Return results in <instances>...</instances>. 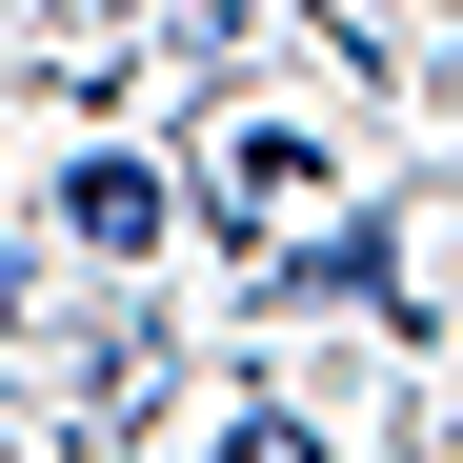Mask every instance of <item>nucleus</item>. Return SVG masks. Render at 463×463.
Here are the masks:
<instances>
[{
	"instance_id": "nucleus-1",
	"label": "nucleus",
	"mask_w": 463,
	"mask_h": 463,
	"mask_svg": "<svg viewBox=\"0 0 463 463\" xmlns=\"http://www.w3.org/2000/svg\"><path fill=\"white\" fill-rule=\"evenodd\" d=\"M222 202H262V222L323 202V141H302V121H242V141H222Z\"/></svg>"
},
{
	"instance_id": "nucleus-3",
	"label": "nucleus",
	"mask_w": 463,
	"mask_h": 463,
	"mask_svg": "<svg viewBox=\"0 0 463 463\" xmlns=\"http://www.w3.org/2000/svg\"><path fill=\"white\" fill-rule=\"evenodd\" d=\"M222 463H323V443H302V423H222Z\"/></svg>"
},
{
	"instance_id": "nucleus-2",
	"label": "nucleus",
	"mask_w": 463,
	"mask_h": 463,
	"mask_svg": "<svg viewBox=\"0 0 463 463\" xmlns=\"http://www.w3.org/2000/svg\"><path fill=\"white\" fill-rule=\"evenodd\" d=\"M61 222L121 262V242H162V182H141V162H81V182H61Z\"/></svg>"
}]
</instances>
